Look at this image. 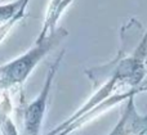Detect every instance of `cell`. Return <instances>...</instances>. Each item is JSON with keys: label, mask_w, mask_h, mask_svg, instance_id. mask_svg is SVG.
<instances>
[{"label": "cell", "mask_w": 147, "mask_h": 135, "mask_svg": "<svg viewBox=\"0 0 147 135\" xmlns=\"http://www.w3.org/2000/svg\"><path fill=\"white\" fill-rule=\"evenodd\" d=\"M147 129V116L141 115L136 108L134 95L128 98V103L123 110L121 117L107 135H138Z\"/></svg>", "instance_id": "cell-3"}, {"label": "cell", "mask_w": 147, "mask_h": 135, "mask_svg": "<svg viewBox=\"0 0 147 135\" xmlns=\"http://www.w3.org/2000/svg\"><path fill=\"white\" fill-rule=\"evenodd\" d=\"M138 135H147V129H145L143 131H141V133L138 134Z\"/></svg>", "instance_id": "cell-8"}, {"label": "cell", "mask_w": 147, "mask_h": 135, "mask_svg": "<svg viewBox=\"0 0 147 135\" xmlns=\"http://www.w3.org/2000/svg\"><path fill=\"white\" fill-rule=\"evenodd\" d=\"M7 100L8 99H5V102L1 103V106H0V133L3 135H18L14 124L12 122L9 115H8L9 110H4Z\"/></svg>", "instance_id": "cell-7"}, {"label": "cell", "mask_w": 147, "mask_h": 135, "mask_svg": "<svg viewBox=\"0 0 147 135\" xmlns=\"http://www.w3.org/2000/svg\"><path fill=\"white\" fill-rule=\"evenodd\" d=\"M28 1H30V0H14V1H12V3L0 5V25L8 22L9 19H12V18L20 12L23 5L28 4Z\"/></svg>", "instance_id": "cell-6"}, {"label": "cell", "mask_w": 147, "mask_h": 135, "mask_svg": "<svg viewBox=\"0 0 147 135\" xmlns=\"http://www.w3.org/2000/svg\"><path fill=\"white\" fill-rule=\"evenodd\" d=\"M147 88H142V89H138V88H132L130 90H128V92L125 93H121V94H116V95H111V97L109 98V99H106L103 103H101V104H98L97 107L92 108L90 111H88L86 113H84V115H81L79 118H76L75 121H72L71 124H70L69 126H67L65 130H62L61 133H58L57 135H69L71 134L74 130H76L78 128H80V126H83L84 124H86L88 121H90L93 117H96V116L101 115L103 111L109 110V108H111L112 106H116L117 103L123 102V100L128 99L129 97H132V95H136L137 93L140 92H143V90H146Z\"/></svg>", "instance_id": "cell-4"}, {"label": "cell", "mask_w": 147, "mask_h": 135, "mask_svg": "<svg viewBox=\"0 0 147 135\" xmlns=\"http://www.w3.org/2000/svg\"><path fill=\"white\" fill-rule=\"evenodd\" d=\"M66 36L67 31L65 28H57L45 37L36 40L35 45L22 55L5 63L4 66H0V90H8L23 85L39 62Z\"/></svg>", "instance_id": "cell-1"}, {"label": "cell", "mask_w": 147, "mask_h": 135, "mask_svg": "<svg viewBox=\"0 0 147 135\" xmlns=\"http://www.w3.org/2000/svg\"><path fill=\"white\" fill-rule=\"evenodd\" d=\"M65 55V50L59 53L57 59L51 64L47 74V79L44 82L43 89L40 90L39 95L25 108L23 111V129H25V135H39L43 124L44 116L47 111V103H48L49 93L52 89V82L54 80L58 67L61 64V61Z\"/></svg>", "instance_id": "cell-2"}, {"label": "cell", "mask_w": 147, "mask_h": 135, "mask_svg": "<svg viewBox=\"0 0 147 135\" xmlns=\"http://www.w3.org/2000/svg\"><path fill=\"white\" fill-rule=\"evenodd\" d=\"M72 1L74 0H52L51 5H49V8H48V12H47V14H45L43 28H41V31L36 40H40V39L45 37L47 35H49V33L56 31V25H57V22H58V19L61 18L62 13L67 9V7H69Z\"/></svg>", "instance_id": "cell-5"}]
</instances>
